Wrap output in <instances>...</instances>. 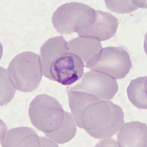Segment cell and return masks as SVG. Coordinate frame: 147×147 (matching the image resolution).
Returning a JSON list of instances; mask_svg holds the SVG:
<instances>
[{
    "instance_id": "1",
    "label": "cell",
    "mask_w": 147,
    "mask_h": 147,
    "mask_svg": "<svg viewBox=\"0 0 147 147\" xmlns=\"http://www.w3.org/2000/svg\"><path fill=\"white\" fill-rule=\"evenodd\" d=\"M40 59L44 77L63 85H71L84 75V63L69 52L63 37L49 39L40 48Z\"/></svg>"
},
{
    "instance_id": "2",
    "label": "cell",
    "mask_w": 147,
    "mask_h": 147,
    "mask_svg": "<svg viewBox=\"0 0 147 147\" xmlns=\"http://www.w3.org/2000/svg\"><path fill=\"white\" fill-rule=\"evenodd\" d=\"M125 122L119 106L109 100H97L88 104L80 117V129L96 139L115 135Z\"/></svg>"
},
{
    "instance_id": "3",
    "label": "cell",
    "mask_w": 147,
    "mask_h": 147,
    "mask_svg": "<svg viewBox=\"0 0 147 147\" xmlns=\"http://www.w3.org/2000/svg\"><path fill=\"white\" fill-rule=\"evenodd\" d=\"M7 72L17 90L32 92L38 87L42 80L40 57L32 52H23L11 61Z\"/></svg>"
},
{
    "instance_id": "4",
    "label": "cell",
    "mask_w": 147,
    "mask_h": 147,
    "mask_svg": "<svg viewBox=\"0 0 147 147\" xmlns=\"http://www.w3.org/2000/svg\"><path fill=\"white\" fill-rule=\"evenodd\" d=\"M66 111L57 99L47 94H40L32 100L28 115L32 124L44 134L59 128L65 118Z\"/></svg>"
},
{
    "instance_id": "5",
    "label": "cell",
    "mask_w": 147,
    "mask_h": 147,
    "mask_svg": "<svg viewBox=\"0 0 147 147\" xmlns=\"http://www.w3.org/2000/svg\"><path fill=\"white\" fill-rule=\"evenodd\" d=\"M96 10L85 4L73 2L59 7L52 16V22L61 34L78 33L88 27L95 19Z\"/></svg>"
},
{
    "instance_id": "6",
    "label": "cell",
    "mask_w": 147,
    "mask_h": 147,
    "mask_svg": "<svg viewBox=\"0 0 147 147\" xmlns=\"http://www.w3.org/2000/svg\"><path fill=\"white\" fill-rule=\"evenodd\" d=\"M132 67L129 53L122 47L102 49L91 70L105 74L115 79L125 78Z\"/></svg>"
},
{
    "instance_id": "7",
    "label": "cell",
    "mask_w": 147,
    "mask_h": 147,
    "mask_svg": "<svg viewBox=\"0 0 147 147\" xmlns=\"http://www.w3.org/2000/svg\"><path fill=\"white\" fill-rule=\"evenodd\" d=\"M78 81L74 86L68 87L67 90L82 91L102 100H111L118 90L115 79L95 71L84 74Z\"/></svg>"
},
{
    "instance_id": "8",
    "label": "cell",
    "mask_w": 147,
    "mask_h": 147,
    "mask_svg": "<svg viewBox=\"0 0 147 147\" xmlns=\"http://www.w3.org/2000/svg\"><path fill=\"white\" fill-rule=\"evenodd\" d=\"M118 20L108 12L96 10L95 19L86 28L77 33L79 36L90 37L99 41L111 38L117 32Z\"/></svg>"
},
{
    "instance_id": "9",
    "label": "cell",
    "mask_w": 147,
    "mask_h": 147,
    "mask_svg": "<svg viewBox=\"0 0 147 147\" xmlns=\"http://www.w3.org/2000/svg\"><path fill=\"white\" fill-rule=\"evenodd\" d=\"M67 45L69 52L79 57L84 67L90 69L102 49L100 41L90 37L72 39L67 42Z\"/></svg>"
},
{
    "instance_id": "10",
    "label": "cell",
    "mask_w": 147,
    "mask_h": 147,
    "mask_svg": "<svg viewBox=\"0 0 147 147\" xmlns=\"http://www.w3.org/2000/svg\"><path fill=\"white\" fill-rule=\"evenodd\" d=\"M117 142L119 147H147L146 124L139 121L124 124L118 131Z\"/></svg>"
},
{
    "instance_id": "11",
    "label": "cell",
    "mask_w": 147,
    "mask_h": 147,
    "mask_svg": "<svg viewBox=\"0 0 147 147\" xmlns=\"http://www.w3.org/2000/svg\"><path fill=\"white\" fill-rule=\"evenodd\" d=\"M3 147H41V137L28 127L12 129L1 139Z\"/></svg>"
},
{
    "instance_id": "12",
    "label": "cell",
    "mask_w": 147,
    "mask_h": 147,
    "mask_svg": "<svg viewBox=\"0 0 147 147\" xmlns=\"http://www.w3.org/2000/svg\"><path fill=\"white\" fill-rule=\"evenodd\" d=\"M77 132V124L72 114L66 112L63 122L53 132L46 133V136L56 143L63 144L71 140Z\"/></svg>"
},
{
    "instance_id": "13",
    "label": "cell",
    "mask_w": 147,
    "mask_h": 147,
    "mask_svg": "<svg viewBox=\"0 0 147 147\" xmlns=\"http://www.w3.org/2000/svg\"><path fill=\"white\" fill-rule=\"evenodd\" d=\"M147 77H139L131 80L127 88L129 100L138 109H147Z\"/></svg>"
},
{
    "instance_id": "14",
    "label": "cell",
    "mask_w": 147,
    "mask_h": 147,
    "mask_svg": "<svg viewBox=\"0 0 147 147\" xmlns=\"http://www.w3.org/2000/svg\"><path fill=\"white\" fill-rule=\"evenodd\" d=\"M105 3L109 10L118 13H129L140 7L146 8V3L142 1H105Z\"/></svg>"
},
{
    "instance_id": "15",
    "label": "cell",
    "mask_w": 147,
    "mask_h": 147,
    "mask_svg": "<svg viewBox=\"0 0 147 147\" xmlns=\"http://www.w3.org/2000/svg\"><path fill=\"white\" fill-rule=\"evenodd\" d=\"M1 105H4L9 103L16 92V88L12 82L7 71L1 67Z\"/></svg>"
}]
</instances>
